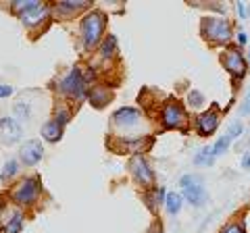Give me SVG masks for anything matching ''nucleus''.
<instances>
[{
    "label": "nucleus",
    "instance_id": "obj_1",
    "mask_svg": "<svg viewBox=\"0 0 250 233\" xmlns=\"http://www.w3.org/2000/svg\"><path fill=\"white\" fill-rule=\"evenodd\" d=\"M104 25H106L104 13L92 11V13L85 15L83 21H82V38H83L85 48H92V46H96L100 42L103 32H104Z\"/></svg>",
    "mask_w": 250,
    "mask_h": 233
},
{
    "label": "nucleus",
    "instance_id": "obj_2",
    "mask_svg": "<svg viewBox=\"0 0 250 233\" xmlns=\"http://www.w3.org/2000/svg\"><path fill=\"white\" fill-rule=\"evenodd\" d=\"M202 34L208 38L210 42L217 44H225L231 38V25L225 19H217V17H207L202 19Z\"/></svg>",
    "mask_w": 250,
    "mask_h": 233
},
{
    "label": "nucleus",
    "instance_id": "obj_3",
    "mask_svg": "<svg viewBox=\"0 0 250 233\" xmlns=\"http://www.w3.org/2000/svg\"><path fill=\"white\" fill-rule=\"evenodd\" d=\"M182 192H184V198L190 202L194 206H202L208 198V194L202 185V179L198 175H184L182 177Z\"/></svg>",
    "mask_w": 250,
    "mask_h": 233
},
{
    "label": "nucleus",
    "instance_id": "obj_4",
    "mask_svg": "<svg viewBox=\"0 0 250 233\" xmlns=\"http://www.w3.org/2000/svg\"><path fill=\"white\" fill-rule=\"evenodd\" d=\"M38 194H40V179H38V177H29V179H23L17 188L13 190L11 198H13V202L25 206L38 198Z\"/></svg>",
    "mask_w": 250,
    "mask_h": 233
},
{
    "label": "nucleus",
    "instance_id": "obj_5",
    "mask_svg": "<svg viewBox=\"0 0 250 233\" xmlns=\"http://www.w3.org/2000/svg\"><path fill=\"white\" fill-rule=\"evenodd\" d=\"M61 90L69 94L71 98L82 100L83 98V92H85V77L82 75V69H71L69 75L61 81Z\"/></svg>",
    "mask_w": 250,
    "mask_h": 233
},
{
    "label": "nucleus",
    "instance_id": "obj_6",
    "mask_svg": "<svg viewBox=\"0 0 250 233\" xmlns=\"http://www.w3.org/2000/svg\"><path fill=\"white\" fill-rule=\"evenodd\" d=\"M161 119H163V125L167 129H179V127L186 125V111L179 102H169V104L163 106Z\"/></svg>",
    "mask_w": 250,
    "mask_h": 233
},
{
    "label": "nucleus",
    "instance_id": "obj_7",
    "mask_svg": "<svg viewBox=\"0 0 250 233\" xmlns=\"http://www.w3.org/2000/svg\"><path fill=\"white\" fill-rule=\"evenodd\" d=\"M129 167H131V173H134L138 183L146 185V188L154 185V173L150 171V167H148V162H146V158L142 156V154H136V156L131 158Z\"/></svg>",
    "mask_w": 250,
    "mask_h": 233
},
{
    "label": "nucleus",
    "instance_id": "obj_8",
    "mask_svg": "<svg viewBox=\"0 0 250 233\" xmlns=\"http://www.w3.org/2000/svg\"><path fill=\"white\" fill-rule=\"evenodd\" d=\"M113 123H115V127L129 131V129L140 127V123H142V115H140L136 108H119V111L113 115Z\"/></svg>",
    "mask_w": 250,
    "mask_h": 233
},
{
    "label": "nucleus",
    "instance_id": "obj_9",
    "mask_svg": "<svg viewBox=\"0 0 250 233\" xmlns=\"http://www.w3.org/2000/svg\"><path fill=\"white\" fill-rule=\"evenodd\" d=\"M21 136H23V129L13 116H2L0 119V142L15 144L21 139Z\"/></svg>",
    "mask_w": 250,
    "mask_h": 233
},
{
    "label": "nucleus",
    "instance_id": "obj_10",
    "mask_svg": "<svg viewBox=\"0 0 250 233\" xmlns=\"http://www.w3.org/2000/svg\"><path fill=\"white\" fill-rule=\"evenodd\" d=\"M223 65L225 69L233 75V77H244L246 73V63H244V57H242V52L236 50V48H229L228 52L223 54Z\"/></svg>",
    "mask_w": 250,
    "mask_h": 233
},
{
    "label": "nucleus",
    "instance_id": "obj_11",
    "mask_svg": "<svg viewBox=\"0 0 250 233\" xmlns=\"http://www.w3.org/2000/svg\"><path fill=\"white\" fill-rule=\"evenodd\" d=\"M242 131H244V125H242V123H233V125L228 129V134L219 137V139H217V144L213 146L215 156H221L223 152H228V148L231 146V142H233L236 137H240V136H242Z\"/></svg>",
    "mask_w": 250,
    "mask_h": 233
},
{
    "label": "nucleus",
    "instance_id": "obj_12",
    "mask_svg": "<svg viewBox=\"0 0 250 233\" xmlns=\"http://www.w3.org/2000/svg\"><path fill=\"white\" fill-rule=\"evenodd\" d=\"M42 144L38 142V139H29V142H25L21 146V160L25 162V165H36L38 160L42 158Z\"/></svg>",
    "mask_w": 250,
    "mask_h": 233
},
{
    "label": "nucleus",
    "instance_id": "obj_13",
    "mask_svg": "<svg viewBox=\"0 0 250 233\" xmlns=\"http://www.w3.org/2000/svg\"><path fill=\"white\" fill-rule=\"evenodd\" d=\"M196 127L200 136H210L219 127V113L217 111H207L196 119Z\"/></svg>",
    "mask_w": 250,
    "mask_h": 233
},
{
    "label": "nucleus",
    "instance_id": "obj_14",
    "mask_svg": "<svg viewBox=\"0 0 250 233\" xmlns=\"http://www.w3.org/2000/svg\"><path fill=\"white\" fill-rule=\"evenodd\" d=\"M46 17H48V9L42 6V4H38V6H34V9L21 13V21L25 23V25H29V27L31 25H38V23H42Z\"/></svg>",
    "mask_w": 250,
    "mask_h": 233
},
{
    "label": "nucleus",
    "instance_id": "obj_15",
    "mask_svg": "<svg viewBox=\"0 0 250 233\" xmlns=\"http://www.w3.org/2000/svg\"><path fill=\"white\" fill-rule=\"evenodd\" d=\"M61 134H62V127L59 125L57 121H48L46 125L42 127V136L48 139V142H57V139L61 137Z\"/></svg>",
    "mask_w": 250,
    "mask_h": 233
},
{
    "label": "nucleus",
    "instance_id": "obj_16",
    "mask_svg": "<svg viewBox=\"0 0 250 233\" xmlns=\"http://www.w3.org/2000/svg\"><path fill=\"white\" fill-rule=\"evenodd\" d=\"M88 6V0H62L59 2V13H77Z\"/></svg>",
    "mask_w": 250,
    "mask_h": 233
},
{
    "label": "nucleus",
    "instance_id": "obj_17",
    "mask_svg": "<svg viewBox=\"0 0 250 233\" xmlns=\"http://www.w3.org/2000/svg\"><path fill=\"white\" fill-rule=\"evenodd\" d=\"M108 98H111V94H108V90H104V88H94L90 92V102L94 106H98V108L104 106L108 102Z\"/></svg>",
    "mask_w": 250,
    "mask_h": 233
},
{
    "label": "nucleus",
    "instance_id": "obj_18",
    "mask_svg": "<svg viewBox=\"0 0 250 233\" xmlns=\"http://www.w3.org/2000/svg\"><path fill=\"white\" fill-rule=\"evenodd\" d=\"M165 206H167V213L169 214H177L179 208H182V196L175 192H169L165 196Z\"/></svg>",
    "mask_w": 250,
    "mask_h": 233
},
{
    "label": "nucleus",
    "instance_id": "obj_19",
    "mask_svg": "<svg viewBox=\"0 0 250 233\" xmlns=\"http://www.w3.org/2000/svg\"><path fill=\"white\" fill-rule=\"evenodd\" d=\"M217 156H215V152H213V148H210V146H205V148H202L196 156H194V162H196V165H210V162H213Z\"/></svg>",
    "mask_w": 250,
    "mask_h": 233
},
{
    "label": "nucleus",
    "instance_id": "obj_20",
    "mask_svg": "<svg viewBox=\"0 0 250 233\" xmlns=\"http://www.w3.org/2000/svg\"><path fill=\"white\" fill-rule=\"evenodd\" d=\"M21 227H23V214H21V213H15L13 219H9L6 227L2 229V233H19Z\"/></svg>",
    "mask_w": 250,
    "mask_h": 233
},
{
    "label": "nucleus",
    "instance_id": "obj_21",
    "mask_svg": "<svg viewBox=\"0 0 250 233\" xmlns=\"http://www.w3.org/2000/svg\"><path fill=\"white\" fill-rule=\"evenodd\" d=\"M115 46H117V38L108 36L104 40V44H103V48H100V57H103V58H111L115 54Z\"/></svg>",
    "mask_w": 250,
    "mask_h": 233
},
{
    "label": "nucleus",
    "instance_id": "obj_22",
    "mask_svg": "<svg viewBox=\"0 0 250 233\" xmlns=\"http://www.w3.org/2000/svg\"><path fill=\"white\" fill-rule=\"evenodd\" d=\"M40 2H36V0H27V2H23V0H17V2H13V9L19 11V13H25L29 9H34V6H38Z\"/></svg>",
    "mask_w": 250,
    "mask_h": 233
},
{
    "label": "nucleus",
    "instance_id": "obj_23",
    "mask_svg": "<svg viewBox=\"0 0 250 233\" xmlns=\"http://www.w3.org/2000/svg\"><path fill=\"white\" fill-rule=\"evenodd\" d=\"M15 173H17V160H9V162L4 165V171H2V175H0V177H2V181H6V179H9V177H13Z\"/></svg>",
    "mask_w": 250,
    "mask_h": 233
},
{
    "label": "nucleus",
    "instance_id": "obj_24",
    "mask_svg": "<svg viewBox=\"0 0 250 233\" xmlns=\"http://www.w3.org/2000/svg\"><path fill=\"white\" fill-rule=\"evenodd\" d=\"M69 116H71V113H69L67 108H59V111H57V115H54V121H57L59 125L62 127V125H65V123L69 121Z\"/></svg>",
    "mask_w": 250,
    "mask_h": 233
},
{
    "label": "nucleus",
    "instance_id": "obj_25",
    "mask_svg": "<svg viewBox=\"0 0 250 233\" xmlns=\"http://www.w3.org/2000/svg\"><path fill=\"white\" fill-rule=\"evenodd\" d=\"M163 196H165L163 188H154V190H152V198H148V200H150V206L154 208L156 204H161V202H163Z\"/></svg>",
    "mask_w": 250,
    "mask_h": 233
},
{
    "label": "nucleus",
    "instance_id": "obj_26",
    "mask_svg": "<svg viewBox=\"0 0 250 233\" xmlns=\"http://www.w3.org/2000/svg\"><path fill=\"white\" fill-rule=\"evenodd\" d=\"M219 233H244V225L242 223H231L228 227H223Z\"/></svg>",
    "mask_w": 250,
    "mask_h": 233
},
{
    "label": "nucleus",
    "instance_id": "obj_27",
    "mask_svg": "<svg viewBox=\"0 0 250 233\" xmlns=\"http://www.w3.org/2000/svg\"><path fill=\"white\" fill-rule=\"evenodd\" d=\"M13 94V85L9 83H0V98H9Z\"/></svg>",
    "mask_w": 250,
    "mask_h": 233
},
{
    "label": "nucleus",
    "instance_id": "obj_28",
    "mask_svg": "<svg viewBox=\"0 0 250 233\" xmlns=\"http://www.w3.org/2000/svg\"><path fill=\"white\" fill-rule=\"evenodd\" d=\"M190 100H192L194 106H200L202 102H205V98H202L200 92H190Z\"/></svg>",
    "mask_w": 250,
    "mask_h": 233
},
{
    "label": "nucleus",
    "instance_id": "obj_29",
    "mask_svg": "<svg viewBox=\"0 0 250 233\" xmlns=\"http://www.w3.org/2000/svg\"><path fill=\"white\" fill-rule=\"evenodd\" d=\"M236 9H238V15L242 19H246V6H244V2H238L236 4Z\"/></svg>",
    "mask_w": 250,
    "mask_h": 233
},
{
    "label": "nucleus",
    "instance_id": "obj_30",
    "mask_svg": "<svg viewBox=\"0 0 250 233\" xmlns=\"http://www.w3.org/2000/svg\"><path fill=\"white\" fill-rule=\"evenodd\" d=\"M15 111L21 113V115H25V119L29 116V108H27V106H23V104H17V106H15Z\"/></svg>",
    "mask_w": 250,
    "mask_h": 233
},
{
    "label": "nucleus",
    "instance_id": "obj_31",
    "mask_svg": "<svg viewBox=\"0 0 250 233\" xmlns=\"http://www.w3.org/2000/svg\"><path fill=\"white\" fill-rule=\"evenodd\" d=\"M240 113H242V115H248V113H250V94L246 96V102H244V106H242Z\"/></svg>",
    "mask_w": 250,
    "mask_h": 233
},
{
    "label": "nucleus",
    "instance_id": "obj_32",
    "mask_svg": "<svg viewBox=\"0 0 250 233\" xmlns=\"http://www.w3.org/2000/svg\"><path fill=\"white\" fill-rule=\"evenodd\" d=\"M242 167H244V169H250V152H246L244 156H242Z\"/></svg>",
    "mask_w": 250,
    "mask_h": 233
},
{
    "label": "nucleus",
    "instance_id": "obj_33",
    "mask_svg": "<svg viewBox=\"0 0 250 233\" xmlns=\"http://www.w3.org/2000/svg\"><path fill=\"white\" fill-rule=\"evenodd\" d=\"M246 40H248V38H246V34H244V32H240V34H238V44H242V46H244V44H246Z\"/></svg>",
    "mask_w": 250,
    "mask_h": 233
},
{
    "label": "nucleus",
    "instance_id": "obj_34",
    "mask_svg": "<svg viewBox=\"0 0 250 233\" xmlns=\"http://www.w3.org/2000/svg\"><path fill=\"white\" fill-rule=\"evenodd\" d=\"M248 58H250V52H248Z\"/></svg>",
    "mask_w": 250,
    "mask_h": 233
}]
</instances>
